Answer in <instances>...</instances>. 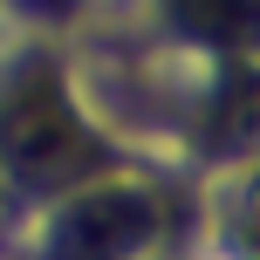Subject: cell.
<instances>
[{
  "label": "cell",
  "instance_id": "cell-1",
  "mask_svg": "<svg viewBox=\"0 0 260 260\" xmlns=\"http://www.w3.org/2000/svg\"><path fill=\"white\" fill-rule=\"evenodd\" d=\"M0 157L21 178H69L89 165V137L48 76H27L0 96Z\"/></svg>",
  "mask_w": 260,
  "mask_h": 260
},
{
  "label": "cell",
  "instance_id": "cell-2",
  "mask_svg": "<svg viewBox=\"0 0 260 260\" xmlns=\"http://www.w3.org/2000/svg\"><path fill=\"white\" fill-rule=\"evenodd\" d=\"M157 206L130 185H103V192H82L76 206L55 219V260H130L151 240Z\"/></svg>",
  "mask_w": 260,
  "mask_h": 260
},
{
  "label": "cell",
  "instance_id": "cell-3",
  "mask_svg": "<svg viewBox=\"0 0 260 260\" xmlns=\"http://www.w3.org/2000/svg\"><path fill=\"white\" fill-rule=\"evenodd\" d=\"M192 35L212 41H253L260 35V0H165Z\"/></svg>",
  "mask_w": 260,
  "mask_h": 260
},
{
  "label": "cell",
  "instance_id": "cell-4",
  "mask_svg": "<svg viewBox=\"0 0 260 260\" xmlns=\"http://www.w3.org/2000/svg\"><path fill=\"white\" fill-rule=\"evenodd\" d=\"M219 130H226V144H253V137H260V76H247V82H233V89H226Z\"/></svg>",
  "mask_w": 260,
  "mask_h": 260
}]
</instances>
